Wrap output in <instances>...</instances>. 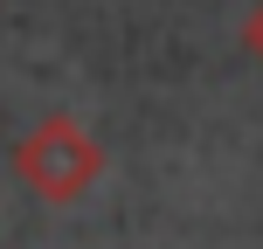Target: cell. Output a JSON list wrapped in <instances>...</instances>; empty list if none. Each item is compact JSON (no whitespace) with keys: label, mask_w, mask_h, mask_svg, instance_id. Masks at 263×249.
<instances>
[{"label":"cell","mask_w":263,"mask_h":249,"mask_svg":"<svg viewBox=\"0 0 263 249\" xmlns=\"http://www.w3.org/2000/svg\"><path fill=\"white\" fill-rule=\"evenodd\" d=\"M242 49H250L256 63H263V0H256L250 14H242Z\"/></svg>","instance_id":"obj_2"},{"label":"cell","mask_w":263,"mask_h":249,"mask_svg":"<svg viewBox=\"0 0 263 249\" xmlns=\"http://www.w3.org/2000/svg\"><path fill=\"white\" fill-rule=\"evenodd\" d=\"M97 173H104V145L90 139V125L69 118V111H55V118L28 125L21 139H14V180L35 201H49V208L83 201L97 187Z\"/></svg>","instance_id":"obj_1"}]
</instances>
